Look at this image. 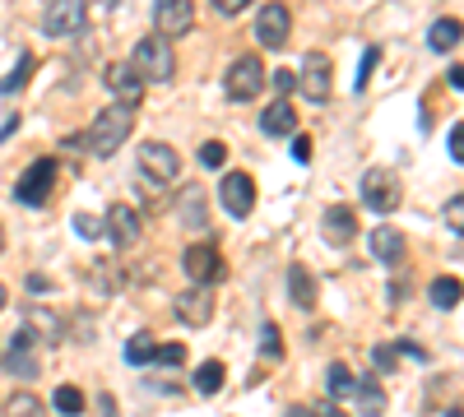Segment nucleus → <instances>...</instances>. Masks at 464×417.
<instances>
[{
	"label": "nucleus",
	"mask_w": 464,
	"mask_h": 417,
	"mask_svg": "<svg viewBox=\"0 0 464 417\" xmlns=\"http://www.w3.org/2000/svg\"><path fill=\"white\" fill-rule=\"evenodd\" d=\"M5 371L19 375V381H33V375L43 371V366H37V358H33V334H28V329L14 334V343H10V352H5Z\"/></svg>",
	"instance_id": "16"
},
{
	"label": "nucleus",
	"mask_w": 464,
	"mask_h": 417,
	"mask_svg": "<svg viewBox=\"0 0 464 417\" xmlns=\"http://www.w3.org/2000/svg\"><path fill=\"white\" fill-rule=\"evenodd\" d=\"M260 358H270V362L284 358V339H279V325H270V320L260 325Z\"/></svg>",
	"instance_id": "31"
},
{
	"label": "nucleus",
	"mask_w": 464,
	"mask_h": 417,
	"mask_svg": "<svg viewBox=\"0 0 464 417\" xmlns=\"http://www.w3.org/2000/svg\"><path fill=\"white\" fill-rule=\"evenodd\" d=\"M107 89L116 93V102H121V107H139V102H145V79H139L135 75V66H130V60H116V66H107Z\"/></svg>",
	"instance_id": "14"
},
{
	"label": "nucleus",
	"mask_w": 464,
	"mask_h": 417,
	"mask_svg": "<svg viewBox=\"0 0 464 417\" xmlns=\"http://www.w3.org/2000/svg\"><path fill=\"white\" fill-rule=\"evenodd\" d=\"M260 130H265V135H293L297 130V112L288 107V102L284 98H274V107H265V112H260Z\"/></svg>",
	"instance_id": "20"
},
{
	"label": "nucleus",
	"mask_w": 464,
	"mask_h": 417,
	"mask_svg": "<svg viewBox=\"0 0 464 417\" xmlns=\"http://www.w3.org/2000/svg\"><path fill=\"white\" fill-rule=\"evenodd\" d=\"M172 311H177L181 325L205 329L209 316H214V292L209 287H186V292H177V297H172Z\"/></svg>",
	"instance_id": "11"
},
{
	"label": "nucleus",
	"mask_w": 464,
	"mask_h": 417,
	"mask_svg": "<svg viewBox=\"0 0 464 417\" xmlns=\"http://www.w3.org/2000/svg\"><path fill=\"white\" fill-rule=\"evenodd\" d=\"M428 297H432V306L451 311V306H460V297H464V283H460V279H432Z\"/></svg>",
	"instance_id": "24"
},
{
	"label": "nucleus",
	"mask_w": 464,
	"mask_h": 417,
	"mask_svg": "<svg viewBox=\"0 0 464 417\" xmlns=\"http://www.w3.org/2000/svg\"><path fill=\"white\" fill-rule=\"evenodd\" d=\"M181 269L191 274L195 287H209V283L224 279V256H218V246L195 241V246H186V256H181Z\"/></svg>",
	"instance_id": "9"
},
{
	"label": "nucleus",
	"mask_w": 464,
	"mask_h": 417,
	"mask_svg": "<svg viewBox=\"0 0 464 417\" xmlns=\"http://www.w3.org/2000/svg\"><path fill=\"white\" fill-rule=\"evenodd\" d=\"M320 232H326V241H330V246H349V241H353V232H358L353 208L330 204V208H326V218H320Z\"/></svg>",
	"instance_id": "17"
},
{
	"label": "nucleus",
	"mask_w": 464,
	"mask_h": 417,
	"mask_svg": "<svg viewBox=\"0 0 464 417\" xmlns=\"http://www.w3.org/2000/svg\"><path fill=\"white\" fill-rule=\"evenodd\" d=\"M446 223H451V232L464 237V195H455V200L446 204Z\"/></svg>",
	"instance_id": "37"
},
{
	"label": "nucleus",
	"mask_w": 464,
	"mask_h": 417,
	"mask_svg": "<svg viewBox=\"0 0 464 417\" xmlns=\"http://www.w3.org/2000/svg\"><path fill=\"white\" fill-rule=\"evenodd\" d=\"M130 66L135 75L145 79V83H168L177 75V56H172V42L163 33H149V37H139L135 42V56H130Z\"/></svg>",
	"instance_id": "2"
},
{
	"label": "nucleus",
	"mask_w": 464,
	"mask_h": 417,
	"mask_svg": "<svg viewBox=\"0 0 464 417\" xmlns=\"http://www.w3.org/2000/svg\"><path fill=\"white\" fill-rule=\"evenodd\" d=\"M5 417H47V408H43L37 394L19 389V394H10V399H5Z\"/></svg>",
	"instance_id": "25"
},
{
	"label": "nucleus",
	"mask_w": 464,
	"mask_h": 417,
	"mask_svg": "<svg viewBox=\"0 0 464 417\" xmlns=\"http://www.w3.org/2000/svg\"><path fill=\"white\" fill-rule=\"evenodd\" d=\"M293 158H297V162H311V139H307V135L293 139Z\"/></svg>",
	"instance_id": "41"
},
{
	"label": "nucleus",
	"mask_w": 464,
	"mask_h": 417,
	"mask_svg": "<svg viewBox=\"0 0 464 417\" xmlns=\"http://www.w3.org/2000/svg\"><path fill=\"white\" fill-rule=\"evenodd\" d=\"M270 83H274V98H284V93H293V89H297V75H293V70H274V75H270Z\"/></svg>",
	"instance_id": "38"
},
{
	"label": "nucleus",
	"mask_w": 464,
	"mask_h": 417,
	"mask_svg": "<svg viewBox=\"0 0 464 417\" xmlns=\"http://www.w3.org/2000/svg\"><path fill=\"white\" fill-rule=\"evenodd\" d=\"M153 339H149V334H135V339L126 343V362L130 366H153Z\"/></svg>",
	"instance_id": "28"
},
{
	"label": "nucleus",
	"mask_w": 464,
	"mask_h": 417,
	"mask_svg": "<svg viewBox=\"0 0 464 417\" xmlns=\"http://www.w3.org/2000/svg\"><path fill=\"white\" fill-rule=\"evenodd\" d=\"M10 306V292H5V283H0V311H5Z\"/></svg>",
	"instance_id": "45"
},
{
	"label": "nucleus",
	"mask_w": 464,
	"mask_h": 417,
	"mask_svg": "<svg viewBox=\"0 0 464 417\" xmlns=\"http://www.w3.org/2000/svg\"><path fill=\"white\" fill-rule=\"evenodd\" d=\"M372 358H376V366H381V371H395V362H399V348H390V343H376V348H372Z\"/></svg>",
	"instance_id": "36"
},
{
	"label": "nucleus",
	"mask_w": 464,
	"mask_h": 417,
	"mask_svg": "<svg viewBox=\"0 0 464 417\" xmlns=\"http://www.w3.org/2000/svg\"><path fill=\"white\" fill-rule=\"evenodd\" d=\"M451 89H464V66H451Z\"/></svg>",
	"instance_id": "43"
},
{
	"label": "nucleus",
	"mask_w": 464,
	"mask_h": 417,
	"mask_svg": "<svg viewBox=\"0 0 464 417\" xmlns=\"http://www.w3.org/2000/svg\"><path fill=\"white\" fill-rule=\"evenodd\" d=\"M51 404H56V413H60V417H79V413H84V394H79L75 385H60Z\"/></svg>",
	"instance_id": "29"
},
{
	"label": "nucleus",
	"mask_w": 464,
	"mask_h": 417,
	"mask_svg": "<svg viewBox=\"0 0 464 417\" xmlns=\"http://www.w3.org/2000/svg\"><path fill=\"white\" fill-rule=\"evenodd\" d=\"M153 24H158V33H163L168 42L172 37H186L195 28V5H191V0H158V5H153Z\"/></svg>",
	"instance_id": "12"
},
{
	"label": "nucleus",
	"mask_w": 464,
	"mask_h": 417,
	"mask_svg": "<svg viewBox=\"0 0 464 417\" xmlns=\"http://www.w3.org/2000/svg\"><path fill=\"white\" fill-rule=\"evenodd\" d=\"M316 417H349V413H339L334 404H320V408H316Z\"/></svg>",
	"instance_id": "42"
},
{
	"label": "nucleus",
	"mask_w": 464,
	"mask_h": 417,
	"mask_svg": "<svg viewBox=\"0 0 464 417\" xmlns=\"http://www.w3.org/2000/svg\"><path fill=\"white\" fill-rule=\"evenodd\" d=\"M297 89L307 93L311 102H326L334 93V70H330V56L311 51L307 60H302V75H297Z\"/></svg>",
	"instance_id": "10"
},
{
	"label": "nucleus",
	"mask_w": 464,
	"mask_h": 417,
	"mask_svg": "<svg viewBox=\"0 0 464 417\" xmlns=\"http://www.w3.org/2000/svg\"><path fill=\"white\" fill-rule=\"evenodd\" d=\"M218 200H224V208L232 218H247L256 208V181L247 172H228L224 181H218Z\"/></svg>",
	"instance_id": "13"
},
{
	"label": "nucleus",
	"mask_w": 464,
	"mask_h": 417,
	"mask_svg": "<svg viewBox=\"0 0 464 417\" xmlns=\"http://www.w3.org/2000/svg\"><path fill=\"white\" fill-rule=\"evenodd\" d=\"M75 232L84 237V241H98V237L107 232V223H103V218H93V214H75Z\"/></svg>",
	"instance_id": "34"
},
{
	"label": "nucleus",
	"mask_w": 464,
	"mask_h": 417,
	"mask_svg": "<svg viewBox=\"0 0 464 417\" xmlns=\"http://www.w3.org/2000/svg\"><path fill=\"white\" fill-rule=\"evenodd\" d=\"M195 389H200V394H218V389H224V362L195 366Z\"/></svg>",
	"instance_id": "27"
},
{
	"label": "nucleus",
	"mask_w": 464,
	"mask_h": 417,
	"mask_svg": "<svg viewBox=\"0 0 464 417\" xmlns=\"http://www.w3.org/2000/svg\"><path fill=\"white\" fill-rule=\"evenodd\" d=\"M214 10L218 14H241V10H251V0H214Z\"/></svg>",
	"instance_id": "40"
},
{
	"label": "nucleus",
	"mask_w": 464,
	"mask_h": 417,
	"mask_svg": "<svg viewBox=\"0 0 464 417\" xmlns=\"http://www.w3.org/2000/svg\"><path fill=\"white\" fill-rule=\"evenodd\" d=\"M353 399H358V413H362V417H381V413H386V394H381L376 381H358Z\"/></svg>",
	"instance_id": "23"
},
{
	"label": "nucleus",
	"mask_w": 464,
	"mask_h": 417,
	"mask_svg": "<svg viewBox=\"0 0 464 417\" xmlns=\"http://www.w3.org/2000/svg\"><path fill=\"white\" fill-rule=\"evenodd\" d=\"M103 223H107V232H112V246H116V250H130V246L139 241V214H135L130 204H112Z\"/></svg>",
	"instance_id": "15"
},
{
	"label": "nucleus",
	"mask_w": 464,
	"mask_h": 417,
	"mask_svg": "<svg viewBox=\"0 0 464 417\" xmlns=\"http://www.w3.org/2000/svg\"><path fill=\"white\" fill-rule=\"evenodd\" d=\"M0 250H5V227H0Z\"/></svg>",
	"instance_id": "47"
},
{
	"label": "nucleus",
	"mask_w": 464,
	"mask_h": 417,
	"mask_svg": "<svg viewBox=\"0 0 464 417\" xmlns=\"http://www.w3.org/2000/svg\"><path fill=\"white\" fill-rule=\"evenodd\" d=\"M376 60H381V47H367V51H362V70H358V79H353V89H367V79H372V70H376Z\"/></svg>",
	"instance_id": "35"
},
{
	"label": "nucleus",
	"mask_w": 464,
	"mask_h": 417,
	"mask_svg": "<svg viewBox=\"0 0 464 417\" xmlns=\"http://www.w3.org/2000/svg\"><path fill=\"white\" fill-rule=\"evenodd\" d=\"M284 417H311V408H302V404H297V408H288Z\"/></svg>",
	"instance_id": "44"
},
{
	"label": "nucleus",
	"mask_w": 464,
	"mask_h": 417,
	"mask_svg": "<svg viewBox=\"0 0 464 417\" xmlns=\"http://www.w3.org/2000/svg\"><path fill=\"white\" fill-rule=\"evenodd\" d=\"M56 177H60V167H56V158H37L24 177H19V185H14V200L19 204H47L51 200V191H56Z\"/></svg>",
	"instance_id": "5"
},
{
	"label": "nucleus",
	"mask_w": 464,
	"mask_h": 417,
	"mask_svg": "<svg viewBox=\"0 0 464 417\" xmlns=\"http://www.w3.org/2000/svg\"><path fill=\"white\" fill-rule=\"evenodd\" d=\"M177 214H181V227H191V232H200V227L209 223V200H205V191H200V185H186V191H181Z\"/></svg>",
	"instance_id": "19"
},
{
	"label": "nucleus",
	"mask_w": 464,
	"mask_h": 417,
	"mask_svg": "<svg viewBox=\"0 0 464 417\" xmlns=\"http://www.w3.org/2000/svg\"><path fill=\"white\" fill-rule=\"evenodd\" d=\"M33 66H37V60L24 51V56H19V66H14V75H5V79H0V93H14V89H24V83L33 79Z\"/></svg>",
	"instance_id": "30"
},
{
	"label": "nucleus",
	"mask_w": 464,
	"mask_h": 417,
	"mask_svg": "<svg viewBox=\"0 0 464 417\" xmlns=\"http://www.w3.org/2000/svg\"><path fill=\"white\" fill-rule=\"evenodd\" d=\"M228 162V144L224 139H205L200 144V167H224Z\"/></svg>",
	"instance_id": "33"
},
{
	"label": "nucleus",
	"mask_w": 464,
	"mask_h": 417,
	"mask_svg": "<svg viewBox=\"0 0 464 417\" xmlns=\"http://www.w3.org/2000/svg\"><path fill=\"white\" fill-rule=\"evenodd\" d=\"M460 37H464V24L446 14V19H436V24L428 28V47H432V51H455Z\"/></svg>",
	"instance_id": "22"
},
{
	"label": "nucleus",
	"mask_w": 464,
	"mask_h": 417,
	"mask_svg": "<svg viewBox=\"0 0 464 417\" xmlns=\"http://www.w3.org/2000/svg\"><path fill=\"white\" fill-rule=\"evenodd\" d=\"M362 200H367V208H376V214H395L399 200H405V191H399V177L386 172V167H372V172L362 177Z\"/></svg>",
	"instance_id": "8"
},
{
	"label": "nucleus",
	"mask_w": 464,
	"mask_h": 417,
	"mask_svg": "<svg viewBox=\"0 0 464 417\" xmlns=\"http://www.w3.org/2000/svg\"><path fill=\"white\" fill-rule=\"evenodd\" d=\"M288 292H293V306H302V311H311L316 306V279H311V269L307 264H288Z\"/></svg>",
	"instance_id": "21"
},
{
	"label": "nucleus",
	"mask_w": 464,
	"mask_h": 417,
	"mask_svg": "<svg viewBox=\"0 0 464 417\" xmlns=\"http://www.w3.org/2000/svg\"><path fill=\"white\" fill-rule=\"evenodd\" d=\"M139 177H145V191H163L168 181L181 177V153L163 139H145L139 144Z\"/></svg>",
	"instance_id": "3"
},
{
	"label": "nucleus",
	"mask_w": 464,
	"mask_h": 417,
	"mask_svg": "<svg viewBox=\"0 0 464 417\" xmlns=\"http://www.w3.org/2000/svg\"><path fill=\"white\" fill-rule=\"evenodd\" d=\"M288 33H293V14H288L284 0L260 5V14H256V42H260V47H270V51L288 47Z\"/></svg>",
	"instance_id": "7"
},
{
	"label": "nucleus",
	"mask_w": 464,
	"mask_h": 417,
	"mask_svg": "<svg viewBox=\"0 0 464 417\" xmlns=\"http://www.w3.org/2000/svg\"><path fill=\"white\" fill-rule=\"evenodd\" d=\"M265 66H260V56H237L232 66H228V75H224V89H228V98L232 102H256L260 98V89H265Z\"/></svg>",
	"instance_id": "4"
},
{
	"label": "nucleus",
	"mask_w": 464,
	"mask_h": 417,
	"mask_svg": "<svg viewBox=\"0 0 464 417\" xmlns=\"http://www.w3.org/2000/svg\"><path fill=\"white\" fill-rule=\"evenodd\" d=\"M330 399H353V389H358V381H353V371L344 366V362H330Z\"/></svg>",
	"instance_id": "26"
},
{
	"label": "nucleus",
	"mask_w": 464,
	"mask_h": 417,
	"mask_svg": "<svg viewBox=\"0 0 464 417\" xmlns=\"http://www.w3.org/2000/svg\"><path fill=\"white\" fill-rule=\"evenodd\" d=\"M181 362H186V343H158L153 348V366H181Z\"/></svg>",
	"instance_id": "32"
},
{
	"label": "nucleus",
	"mask_w": 464,
	"mask_h": 417,
	"mask_svg": "<svg viewBox=\"0 0 464 417\" xmlns=\"http://www.w3.org/2000/svg\"><path fill=\"white\" fill-rule=\"evenodd\" d=\"M84 24H89L84 0H47V10H43L47 37H75V33H84Z\"/></svg>",
	"instance_id": "6"
},
{
	"label": "nucleus",
	"mask_w": 464,
	"mask_h": 417,
	"mask_svg": "<svg viewBox=\"0 0 464 417\" xmlns=\"http://www.w3.org/2000/svg\"><path fill=\"white\" fill-rule=\"evenodd\" d=\"M451 158H455V162H464V121L451 130Z\"/></svg>",
	"instance_id": "39"
},
{
	"label": "nucleus",
	"mask_w": 464,
	"mask_h": 417,
	"mask_svg": "<svg viewBox=\"0 0 464 417\" xmlns=\"http://www.w3.org/2000/svg\"><path fill=\"white\" fill-rule=\"evenodd\" d=\"M405 250H409V241H405V232L399 227H376L372 232V256L381 260V264H405Z\"/></svg>",
	"instance_id": "18"
},
{
	"label": "nucleus",
	"mask_w": 464,
	"mask_h": 417,
	"mask_svg": "<svg viewBox=\"0 0 464 417\" xmlns=\"http://www.w3.org/2000/svg\"><path fill=\"white\" fill-rule=\"evenodd\" d=\"M130 125H135V112L130 107H103L93 116V125H89V135H84V149H93L98 158H112L121 144L130 139Z\"/></svg>",
	"instance_id": "1"
},
{
	"label": "nucleus",
	"mask_w": 464,
	"mask_h": 417,
	"mask_svg": "<svg viewBox=\"0 0 464 417\" xmlns=\"http://www.w3.org/2000/svg\"><path fill=\"white\" fill-rule=\"evenodd\" d=\"M446 417H464V408H451V413H446Z\"/></svg>",
	"instance_id": "46"
}]
</instances>
